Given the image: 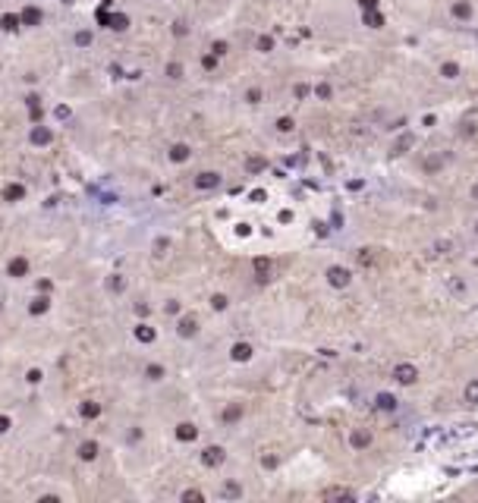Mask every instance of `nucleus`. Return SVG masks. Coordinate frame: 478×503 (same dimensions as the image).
Returning a JSON list of instances; mask_svg holds the SVG:
<instances>
[{"label":"nucleus","instance_id":"a211bd4d","mask_svg":"<svg viewBox=\"0 0 478 503\" xmlns=\"http://www.w3.org/2000/svg\"><path fill=\"white\" fill-rule=\"evenodd\" d=\"M394 406H397V399L390 396V393H381V396H378V409H384V412H390Z\"/></svg>","mask_w":478,"mask_h":503},{"label":"nucleus","instance_id":"c756f323","mask_svg":"<svg viewBox=\"0 0 478 503\" xmlns=\"http://www.w3.org/2000/svg\"><path fill=\"white\" fill-rule=\"evenodd\" d=\"M6 431H10V419H6V415H0V434H6Z\"/></svg>","mask_w":478,"mask_h":503},{"label":"nucleus","instance_id":"f3484780","mask_svg":"<svg viewBox=\"0 0 478 503\" xmlns=\"http://www.w3.org/2000/svg\"><path fill=\"white\" fill-rule=\"evenodd\" d=\"M453 16H459V19H469V16H472V6H469L466 0H459V3H453Z\"/></svg>","mask_w":478,"mask_h":503},{"label":"nucleus","instance_id":"cd10ccee","mask_svg":"<svg viewBox=\"0 0 478 503\" xmlns=\"http://www.w3.org/2000/svg\"><path fill=\"white\" fill-rule=\"evenodd\" d=\"M277 129H280V132H289V129H293V120H286V116H283V120L277 123Z\"/></svg>","mask_w":478,"mask_h":503},{"label":"nucleus","instance_id":"2f4dec72","mask_svg":"<svg viewBox=\"0 0 478 503\" xmlns=\"http://www.w3.org/2000/svg\"><path fill=\"white\" fill-rule=\"evenodd\" d=\"M183 500H201V494H199V491H186Z\"/></svg>","mask_w":478,"mask_h":503},{"label":"nucleus","instance_id":"5701e85b","mask_svg":"<svg viewBox=\"0 0 478 503\" xmlns=\"http://www.w3.org/2000/svg\"><path fill=\"white\" fill-rule=\"evenodd\" d=\"M145 374H148L151 381H160V378H164V368H160V365H148V371H145Z\"/></svg>","mask_w":478,"mask_h":503},{"label":"nucleus","instance_id":"c85d7f7f","mask_svg":"<svg viewBox=\"0 0 478 503\" xmlns=\"http://www.w3.org/2000/svg\"><path fill=\"white\" fill-rule=\"evenodd\" d=\"M271 47H274V41H271V38H258V50H271Z\"/></svg>","mask_w":478,"mask_h":503},{"label":"nucleus","instance_id":"412c9836","mask_svg":"<svg viewBox=\"0 0 478 503\" xmlns=\"http://www.w3.org/2000/svg\"><path fill=\"white\" fill-rule=\"evenodd\" d=\"M466 399H469V403H478V381H472L466 387Z\"/></svg>","mask_w":478,"mask_h":503},{"label":"nucleus","instance_id":"dca6fc26","mask_svg":"<svg viewBox=\"0 0 478 503\" xmlns=\"http://www.w3.org/2000/svg\"><path fill=\"white\" fill-rule=\"evenodd\" d=\"M195 330H199V324H195V318H183V321H179V334H183V337H192Z\"/></svg>","mask_w":478,"mask_h":503},{"label":"nucleus","instance_id":"423d86ee","mask_svg":"<svg viewBox=\"0 0 478 503\" xmlns=\"http://www.w3.org/2000/svg\"><path fill=\"white\" fill-rule=\"evenodd\" d=\"M176 437H179V440H195V437H199V428L189 425V422H183V425L176 428Z\"/></svg>","mask_w":478,"mask_h":503},{"label":"nucleus","instance_id":"e433bc0d","mask_svg":"<svg viewBox=\"0 0 478 503\" xmlns=\"http://www.w3.org/2000/svg\"><path fill=\"white\" fill-rule=\"evenodd\" d=\"M214 54H217V57L227 54V44H224V41H217V44H214Z\"/></svg>","mask_w":478,"mask_h":503},{"label":"nucleus","instance_id":"6e6552de","mask_svg":"<svg viewBox=\"0 0 478 503\" xmlns=\"http://www.w3.org/2000/svg\"><path fill=\"white\" fill-rule=\"evenodd\" d=\"M79 456L85 459V463H91V459L98 456V443H95V440H85L82 447H79Z\"/></svg>","mask_w":478,"mask_h":503},{"label":"nucleus","instance_id":"7ed1b4c3","mask_svg":"<svg viewBox=\"0 0 478 503\" xmlns=\"http://www.w3.org/2000/svg\"><path fill=\"white\" fill-rule=\"evenodd\" d=\"M195 186H199V189H217L220 176L217 173H199V176H195Z\"/></svg>","mask_w":478,"mask_h":503},{"label":"nucleus","instance_id":"39448f33","mask_svg":"<svg viewBox=\"0 0 478 503\" xmlns=\"http://www.w3.org/2000/svg\"><path fill=\"white\" fill-rule=\"evenodd\" d=\"M327 277H330V283H334V286H346L349 283V271H343V268H330Z\"/></svg>","mask_w":478,"mask_h":503},{"label":"nucleus","instance_id":"f03ea898","mask_svg":"<svg viewBox=\"0 0 478 503\" xmlns=\"http://www.w3.org/2000/svg\"><path fill=\"white\" fill-rule=\"evenodd\" d=\"M201 463H204V465H211V468L220 465V463H224V450H220V447H208V450L201 453Z\"/></svg>","mask_w":478,"mask_h":503},{"label":"nucleus","instance_id":"0eeeda50","mask_svg":"<svg viewBox=\"0 0 478 503\" xmlns=\"http://www.w3.org/2000/svg\"><path fill=\"white\" fill-rule=\"evenodd\" d=\"M170 160H173V164L189 160V145H173V148H170Z\"/></svg>","mask_w":478,"mask_h":503},{"label":"nucleus","instance_id":"b1692460","mask_svg":"<svg viewBox=\"0 0 478 503\" xmlns=\"http://www.w3.org/2000/svg\"><path fill=\"white\" fill-rule=\"evenodd\" d=\"M365 22H368L371 29H381V16L374 13V10H371V13H365Z\"/></svg>","mask_w":478,"mask_h":503},{"label":"nucleus","instance_id":"1a4fd4ad","mask_svg":"<svg viewBox=\"0 0 478 503\" xmlns=\"http://www.w3.org/2000/svg\"><path fill=\"white\" fill-rule=\"evenodd\" d=\"M233 359H236V362H249V359H252V346H249V343H236V346H233Z\"/></svg>","mask_w":478,"mask_h":503},{"label":"nucleus","instance_id":"9d476101","mask_svg":"<svg viewBox=\"0 0 478 503\" xmlns=\"http://www.w3.org/2000/svg\"><path fill=\"white\" fill-rule=\"evenodd\" d=\"M3 198L6 201H19V198H25V189L19 183H13V186H6V189H3Z\"/></svg>","mask_w":478,"mask_h":503},{"label":"nucleus","instance_id":"9b49d317","mask_svg":"<svg viewBox=\"0 0 478 503\" xmlns=\"http://www.w3.org/2000/svg\"><path fill=\"white\" fill-rule=\"evenodd\" d=\"M349 440H353L356 450H365V447L371 443V434H368V431H353V437H349Z\"/></svg>","mask_w":478,"mask_h":503},{"label":"nucleus","instance_id":"a878e982","mask_svg":"<svg viewBox=\"0 0 478 503\" xmlns=\"http://www.w3.org/2000/svg\"><path fill=\"white\" fill-rule=\"evenodd\" d=\"M211 305H214L217 311H224V309H227V296H214V299H211Z\"/></svg>","mask_w":478,"mask_h":503},{"label":"nucleus","instance_id":"4be33fe9","mask_svg":"<svg viewBox=\"0 0 478 503\" xmlns=\"http://www.w3.org/2000/svg\"><path fill=\"white\" fill-rule=\"evenodd\" d=\"M440 73H443V76H447V79H456V73H459V66H456V63H443V66H440Z\"/></svg>","mask_w":478,"mask_h":503},{"label":"nucleus","instance_id":"f704fd0d","mask_svg":"<svg viewBox=\"0 0 478 503\" xmlns=\"http://www.w3.org/2000/svg\"><path fill=\"white\" fill-rule=\"evenodd\" d=\"M315 95H318V98H327L330 88H327V85H321V88H315Z\"/></svg>","mask_w":478,"mask_h":503},{"label":"nucleus","instance_id":"ddd939ff","mask_svg":"<svg viewBox=\"0 0 478 503\" xmlns=\"http://www.w3.org/2000/svg\"><path fill=\"white\" fill-rule=\"evenodd\" d=\"M47 309H50V299H47V296H38V299H32V305H29L32 314H44Z\"/></svg>","mask_w":478,"mask_h":503},{"label":"nucleus","instance_id":"20e7f679","mask_svg":"<svg viewBox=\"0 0 478 503\" xmlns=\"http://www.w3.org/2000/svg\"><path fill=\"white\" fill-rule=\"evenodd\" d=\"M6 271H10V277H25V274H29V258H22V255H19V258H13Z\"/></svg>","mask_w":478,"mask_h":503},{"label":"nucleus","instance_id":"4c0bfd02","mask_svg":"<svg viewBox=\"0 0 478 503\" xmlns=\"http://www.w3.org/2000/svg\"><path fill=\"white\" fill-rule=\"evenodd\" d=\"M358 3H362L365 10H374V6H378V0H358Z\"/></svg>","mask_w":478,"mask_h":503},{"label":"nucleus","instance_id":"473e14b6","mask_svg":"<svg viewBox=\"0 0 478 503\" xmlns=\"http://www.w3.org/2000/svg\"><path fill=\"white\" fill-rule=\"evenodd\" d=\"M249 101H252V104H258V101H261V91L252 88V91H249Z\"/></svg>","mask_w":478,"mask_h":503},{"label":"nucleus","instance_id":"4468645a","mask_svg":"<svg viewBox=\"0 0 478 503\" xmlns=\"http://www.w3.org/2000/svg\"><path fill=\"white\" fill-rule=\"evenodd\" d=\"M79 415H82V419H98V415H101V406H98V403H82V406H79Z\"/></svg>","mask_w":478,"mask_h":503},{"label":"nucleus","instance_id":"c9c22d12","mask_svg":"<svg viewBox=\"0 0 478 503\" xmlns=\"http://www.w3.org/2000/svg\"><path fill=\"white\" fill-rule=\"evenodd\" d=\"M327 497H353L349 491H327Z\"/></svg>","mask_w":478,"mask_h":503},{"label":"nucleus","instance_id":"7c9ffc66","mask_svg":"<svg viewBox=\"0 0 478 503\" xmlns=\"http://www.w3.org/2000/svg\"><path fill=\"white\" fill-rule=\"evenodd\" d=\"M261 167H264L261 157H252V160H249V170H261Z\"/></svg>","mask_w":478,"mask_h":503},{"label":"nucleus","instance_id":"aec40b11","mask_svg":"<svg viewBox=\"0 0 478 503\" xmlns=\"http://www.w3.org/2000/svg\"><path fill=\"white\" fill-rule=\"evenodd\" d=\"M22 22H25V25H35V22H41V13H38V10H25V13H22Z\"/></svg>","mask_w":478,"mask_h":503},{"label":"nucleus","instance_id":"bb28decb","mask_svg":"<svg viewBox=\"0 0 478 503\" xmlns=\"http://www.w3.org/2000/svg\"><path fill=\"white\" fill-rule=\"evenodd\" d=\"M167 73H170V79H179V76H183V70H179L176 63H170V66H167Z\"/></svg>","mask_w":478,"mask_h":503},{"label":"nucleus","instance_id":"f8f14e48","mask_svg":"<svg viewBox=\"0 0 478 503\" xmlns=\"http://www.w3.org/2000/svg\"><path fill=\"white\" fill-rule=\"evenodd\" d=\"M50 139H54V135H50V129H44V126H35V129H32V142L35 145H47Z\"/></svg>","mask_w":478,"mask_h":503},{"label":"nucleus","instance_id":"f257e3e1","mask_svg":"<svg viewBox=\"0 0 478 503\" xmlns=\"http://www.w3.org/2000/svg\"><path fill=\"white\" fill-rule=\"evenodd\" d=\"M394 378H397L399 384H412V381L418 378V371H415V365H397V368H394Z\"/></svg>","mask_w":478,"mask_h":503},{"label":"nucleus","instance_id":"72a5a7b5","mask_svg":"<svg viewBox=\"0 0 478 503\" xmlns=\"http://www.w3.org/2000/svg\"><path fill=\"white\" fill-rule=\"evenodd\" d=\"M29 381H32V384H38V381H41V371H38V368H32V371H29Z\"/></svg>","mask_w":478,"mask_h":503},{"label":"nucleus","instance_id":"2eb2a0df","mask_svg":"<svg viewBox=\"0 0 478 503\" xmlns=\"http://www.w3.org/2000/svg\"><path fill=\"white\" fill-rule=\"evenodd\" d=\"M135 337H139L142 343H151V340H155V327H148V324H139V327H135Z\"/></svg>","mask_w":478,"mask_h":503},{"label":"nucleus","instance_id":"393cba45","mask_svg":"<svg viewBox=\"0 0 478 503\" xmlns=\"http://www.w3.org/2000/svg\"><path fill=\"white\" fill-rule=\"evenodd\" d=\"M255 271H258L261 277H264V274H271V261H264V258H258V261H255Z\"/></svg>","mask_w":478,"mask_h":503},{"label":"nucleus","instance_id":"6ab92c4d","mask_svg":"<svg viewBox=\"0 0 478 503\" xmlns=\"http://www.w3.org/2000/svg\"><path fill=\"white\" fill-rule=\"evenodd\" d=\"M239 415H242V406H227L224 409V422H236Z\"/></svg>","mask_w":478,"mask_h":503}]
</instances>
